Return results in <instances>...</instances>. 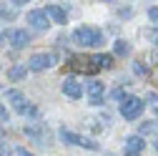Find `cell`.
<instances>
[{
    "label": "cell",
    "mask_w": 158,
    "mask_h": 156,
    "mask_svg": "<svg viewBox=\"0 0 158 156\" xmlns=\"http://www.w3.org/2000/svg\"><path fill=\"white\" fill-rule=\"evenodd\" d=\"M146 108V101H141L138 96H126V98L121 101V116L126 121H135L141 119V113Z\"/></svg>",
    "instance_id": "7a4b0ae2"
},
{
    "label": "cell",
    "mask_w": 158,
    "mask_h": 156,
    "mask_svg": "<svg viewBox=\"0 0 158 156\" xmlns=\"http://www.w3.org/2000/svg\"><path fill=\"white\" fill-rule=\"evenodd\" d=\"M146 38H153V41L158 43V30H151V28H148V30H146Z\"/></svg>",
    "instance_id": "603a6c76"
},
{
    "label": "cell",
    "mask_w": 158,
    "mask_h": 156,
    "mask_svg": "<svg viewBox=\"0 0 158 156\" xmlns=\"http://www.w3.org/2000/svg\"><path fill=\"white\" fill-rule=\"evenodd\" d=\"M0 41H3V35H0Z\"/></svg>",
    "instance_id": "4316f807"
},
{
    "label": "cell",
    "mask_w": 158,
    "mask_h": 156,
    "mask_svg": "<svg viewBox=\"0 0 158 156\" xmlns=\"http://www.w3.org/2000/svg\"><path fill=\"white\" fill-rule=\"evenodd\" d=\"M63 93L68 96V98L78 101V98L83 96V86H81V81H75V78H65V81H63Z\"/></svg>",
    "instance_id": "9c48e42d"
},
{
    "label": "cell",
    "mask_w": 158,
    "mask_h": 156,
    "mask_svg": "<svg viewBox=\"0 0 158 156\" xmlns=\"http://www.w3.org/2000/svg\"><path fill=\"white\" fill-rule=\"evenodd\" d=\"M25 76H28V68H25V66H13V68L8 71V78H10V81H23Z\"/></svg>",
    "instance_id": "9a60e30c"
},
{
    "label": "cell",
    "mask_w": 158,
    "mask_h": 156,
    "mask_svg": "<svg viewBox=\"0 0 158 156\" xmlns=\"http://www.w3.org/2000/svg\"><path fill=\"white\" fill-rule=\"evenodd\" d=\"M5 121H8V108L0 103V124H5Z\"/></svg>",
    "instance_id": "ac0fdd59"
},
{
    "label": "cell",
    "mask_w": 158,
    "mask_h": 156,
    "mask_svg": "<svg viewBox=\"0 0 158 156\" xmlns=\"http://www.w3.org/2000/svg\"><path fill=\"white\" fill-rule=\"evenodd\" d=\"M135 73H138V76H148V68L141 66V63H135Z\"/></svg>",
    "instance_id": "d6986e66"
},
{
    "label": "cell",
    "mask_w": 158,
    "mask_h": 156,
    "mask_svg": "<svg viewBox=\"0 0 158 156\" xmlns=\"http://www.w3.org/2000/svg\"><path fill=\"white\" fill-rule=\"evenodd\" d=\"M73 41L81 43V46H88V48H95V46L103 43V33L98 28H93V25H81V28H75Z\"/></svg>",
    "instance_id": "6da1fadb"
},
{
    "label": "cell",
    "mask_w": 158,
    "mask_h": 156,
    "mask_svg": "<svg viewBox=\"0 0 158 156\" xmlns=\"http://www.w3.org/2000/svg\"><path fill=\"white\" fill-rule=\"evenodd\" d=\"M106 156H115V154H106Z\"/></svg>",
    "instance_id": "484cf974"
},
{
    "label": "cell",
    "mask_w": 158,
    "mask_h": 156,
    "mask_svg": "<svg viewBox=\"0 0 158 156\" xmlns=\"http://www.w3.org/2000/svg\"><path fill=\"white\" fill-rule=\"evenodd\" d=\"M15 156H35V154H30V151H25V149L20 146V149H15Z\"/></svg>",
    "instance_id": "7402d4cb"
},
{
    "label": "cell",
    "mask_w": 158,
    "mask_h": 156,
    "mask_svg": "<svg viewBox=\"0 0 158 156\" xmlns=\"http://www.w3.org/2000/svg\"><path fill=\"white\" fill-rule=\"evenodd\" d=\"M0 156H8V146H5L3 141H0Z\"/></svg>",
    "instance_id": "cb8c5ba5"
},
{
    "label": "cell",
    "mask_w": 158,
    "mask_h": 156,
    "mask_svg": "<svg viewBox=\"0 0 158 156\" xmlns=\"http://www.w3.org/2000/svg\"><path fill=\"white\" fill-rule=\"evenodd\" d=\"M43 10L48 13L50 20L60 23V25H65V23H68V13H65V8H60V5H48V8H43Z\"/></svg>",
    "instance_id": "8fae6325"
},
{
    "label": "cell",
    "mask_w": 158,
    "mask_h": 156,
    "mask_svg": "<svg viewBox=\"0 0 158 156\" xmlns=\"http://www.w3.org/2000/svg\"><path fill=\"white\" fill-rule=\"evenodd\" d=\"M148 101H151V108L158 113V93H151V96H148Z\"/></svg>",
    "instance_id": "e0dca14e"
},
{
    "label": "cell",
    "mask_w": 158,
    "mask_h": 156,
    "mask_svg": "<svg viewBox=\"0 0 158 156\" xmlns=\"http://www.w3.org/2000/svg\"><path fill=\"white\" fill-rule=\"evenodd\" d=\"M5 98L13 103V108H15L18 113H23V116L28 113V108H30V106H28V98H25L18 88H8V91H5Z\"/></svg>",
    "instance_id": "5b68a950"
},
{
    "label": "cell",
    "mask_w": 158,
    "mask_h": 156,
    "mask_svg": "<svg viewBox=\"0 0 158 156\" xmlns=\"http://www.w3.org/2000/svg\"><path fill=\"white\" fill-rule=\"evenodd\" d=\"M90 61L95 63V68H98V71H101V68H110V66H113V58H110V55H106V53H95Z\"/></svg>",
    "instance_id": "4fadbf2b"
},
{
    "label": "cell",
    "mask_w": 158,
    "mask_h": 156,
    "mask_svg": "<svg viewBox=\"0 0 158 156\" xmlns=\"http://www.w3.org/2000/svg\"><path fill=\"white\" fill-rule=\"evenodd\" d=\"M60 139H63V144H78V146H85V149H90V151H98V144H95L93 139L78 136V133H73V131H68V128H60Z\"/></svg>",
    "instance_id": "3957f363"
},
{
    "label": "cell",
    "mask_w": 158,
    "mask_h": 156,
    "mask_svg": "<svg viewBox=\"0 0 158 156\" xmlns=\"http://www.w3.org/2000/svg\"><path fill=\"white\" fill-rule=\"evenodd\" d=\"M25 20H28V25H30L33 30H40V33L48 30V25H50V18H48L45 10H30Z\"/></svg>",
    "instance_id": "277c9868"
},
{
    "label": "cell",
    "mask_w": 158,
    "mask_h": 156,
    "mask_svg": "<svg viewBox=\"0 0 158 156\" xmlns=\"http://www.w3.org/2000/svg\"><path fill=\"white\" fill-rule=\"evenodd\" d=\"M141 136H153V139H158V121L141 124Z\"/></svg>",
    "instance_id": "5bb4252c"
},
{
    "label": "cell",
    "mask_w": 158,
    "mask_h": 156,
    "mask_svg": "<svg viewBox=\"0 0 158 156\" xmlns=\"http://www.w3.org/2000/svg\"><path fill=\"white\" fill-rule=\"evenodd\" d=\"M15 13L13 10H5V8H0V18H8V20H10V18H13Z\"/></svg>",
    "instance_id": "44dd1931"
},
{
    "label": "cell",
    "mask_w": 158,
    "mask_h": 156,
    "mask_svg": "<svg viewBox=\"0 0 158 156\" xmlns=\"http://www.w3.org/2000/svg\"><path fill=\"white\" fill-rule=\"evenodd\" d=\"M148 18H151L153 23H158V8H151V10H148Z\"/></svg>",
    "instance_id": "ffe728a7"
},
{
    "label": "cell",
    "mask_w": 158,
    "mask_h": 156,
    "mask_svg": "<svg viewBox=\"0 0 158 156\" xmlns=\"http://www.w3.org/2000/svg\"><path fill=\"white\" fill-rule=\"evenodd\" d=\"M55 61H53V53H35V55H30V61H28V71H45V68H50Z\"/></svg>",
    "instance_id": "8992f818"
},
{
    "label": "cell",
    "mask_w": 158,
    "mask_h": 156,
    "mask_svg": "<svg viewBox=\"0 0 158 156\" xmlns=\"http://www.w3.org/2000/svg\"><path fill=\"white\" fill-rule=\"evenodd\" d=\"M85 93H88V98H90L93 106H101V103L106 101V98H103L106 86H103L101 81H88V83H85Z\"/></svg>",
    "instance_id": "52a82bcc"
},
{
    "label": "cell",
    "mask_w": 158,
    "mask_h": 156,
    "mask_svg": "<svg viewBox=\"0 0 158 156\" xmlns=\"http://www.w3.org/2000/svg\"><path fill=\"white\" fill-rule=\"evenodd\" d=\"M70 68H73V71H83V73H95V71H98L90 58H73V61H70Z\"/></svg>",
    "instance_id": "7c38bea8"
},
{
    "label": "cell",
    "mask_w": 158,
    "mask_h": 156,
    "mask_svg": "<svg viewBox=\"0 0 158 156\" xmlns=\"http://www.w3.org/2000/svg\"><path fill=\"white\" fill-rule=\"evenodd\" d=\"M146 149V141L141 136H128L126 139V156H141Z\"/></svg>",
    "instance_id": "30bf717a"
},
{
    "label": "cell",
    "mask_w": 158,
    "mask_h": 156,
    "mask_svg": "<svg viewBox=\"0 0 158 156\" xmlns=\"http://www.w3.org/2000/svg\"><path fill=\"white\" fill-rule=\"evenodd\" d=\"M113 53L123 58V55H128V53H131V46H128L126 41H115V46H113Z\"/></svg>",
    "instance_id": "2e32d148"
},
{
    "label": "cell",
    "mask_w": 158,
    "mask_h": 156,
    "mask_svg": "<svg viewBox=\"0 0 158 156\" xmlns=\"http://www.w3.org/2000/svg\"><path fill=\"white\" fill-rule=\"evenodd\" d=\"M5 38H8L15 48H25V46L30 43V35H28L25 30H20V28H10V30L5 33Z\"/></svg>",
    "instance_id": "ba28073f"
},
{
    "label": "cell",
    "mask_w": 158,
    "mask_h": 156,
    "mask_svg": "<svg viewBox=\"0 0 158 156\" xmlns=\"http://www.w3.org/2000/svg\"><path fill=\"white\" fill-rule=\"evenodd\" d=\"M13 3H15V5H25L28 0H13Z\"/></svg>",
    "instance_id": "d4e9b609"
}]
</instances>
